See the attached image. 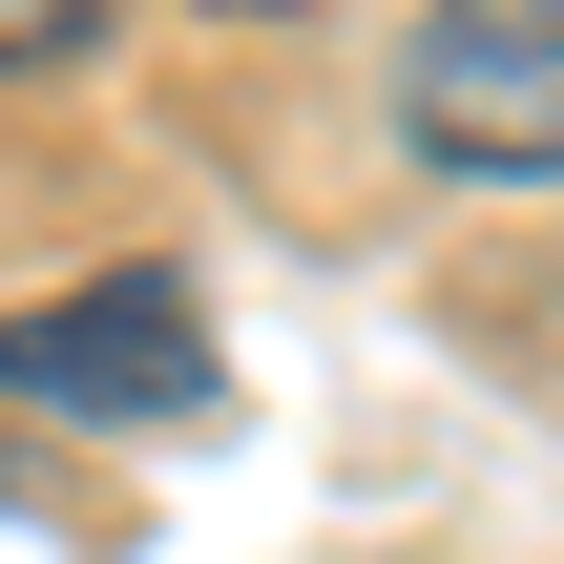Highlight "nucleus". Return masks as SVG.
<instances>
[{
  "label": "nucleus",
  "instance_id": "nucleus-1",
  "mask_svg": "<svg viewBox=\"0 0 564 564\" xmlns=\"http://www.w3.org/2000/svg\"><path fill=\"white\" fill-rule=\"evenodd\" d=\"M398 126H419V167L564 188V0H440L398 42Z\"/></svg>",
  "mask_w": 564,
  "mask_h": 564
},
{
  "label": "nucleus",
  "instance_id": "nucleus-2",
  "mask_svg": "<svg viewBox=\"0 0 564 564\" xmlns=\"http://www.w3.org/2000/svg\"><path fill=\"white\" fill-rule=\"evenodd\" d=\"M0 398H21V419H188V398H209L188 272H84V293H42V314H0Z\"/></svg>",
  "mask_w": 564,
  "mask_h": 564
},
{
  "label": "nucleus",
  "instance_id": "nucleus-3",
  "mask_svg": "<svg viewBox=\"0 0 564 564\" xmlns=\"http://www.w3.org/2000/svg\"><path fill=\"white\" fill-rule=\"evenodd\" d=\"M105 42V0H0V63H84Z\"/></svg>",
  "mask_w": 564,
  "mask_h": 564
}]
</instances>
